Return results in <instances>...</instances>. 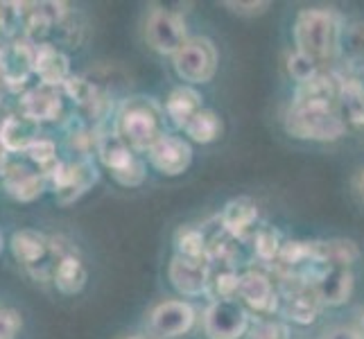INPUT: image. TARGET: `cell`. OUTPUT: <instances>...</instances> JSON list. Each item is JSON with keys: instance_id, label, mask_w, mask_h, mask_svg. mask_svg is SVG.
I'll use <instances>...</instances> for the list:
<instances>
[{"instance_id": "obj_41", "label": "cell", "mask_w": 364, "mask_h": 339, "mask_svg": "<svg viewBox=\"0 0 364 339\" xmlns=\"http://www.w3.org/2000/svg\"><path fill=\"white\" fill-rule=\"evenodd\" d=\"M3 249H5V237H3V233H0V254H3Z\"/></svg>"}, {"instance_id": "obj_34", "label": "cell", "mask_w": 364, "mask_h": 339, "mask_svg": "<svg viewBox=\"0 0 364 339\" xmlns=\"http://www.w3.org/2000/svg\"><path fill=\"white\" fill-rule=\"evenodd\" d=\"M224 7H229L233 14H240V16H256V14H262L267 7H269V3L265 0V3H231V0H224L222 3Z\"/></svg>"}, {"instance_id": "obj_40", "label": "cell", "mask_w": 364, "mask_h": 339, "mask_svg": "<svg viewBox=\"0 0 364 339\" xmlns=\"http://www.w3.org/2000/svg\"><path fill=\"white\" fill-rule=\"evenodd\" d=\"M360 333H362V337H364V312L360 315Z\"/></svg>"}, {"instance_id": "obj_22", "label": "cell", "mask_w": 364, "mask_h": 339, "mask_svg": "<svg viewBox=\"0 0 364 339\" xmlns=\"http://www.w3.org/2000/svg\"><path fill=\"white\" fill-rule=\"evenodd\" d=\"M202 95H199L191 86H179L170 93L166 99V113L172 120L174 127L186 129L188 122H191L199 111H202Z\"/></svg>"}, {"instance_id": "obj_21", "label": "cell", "mask_w": 364, "mask_h": 339, "mask_svg": "<svg viewBox=\"0 0 364 339\" xmlns=\"http://www.w3.org/2000/svg\"><path fill=\"white\" fill-rule=\"evenodd\" d=\"M319 310H321L319 298L308 285L292 287V292H287V296L283 298V315L301 325L315 321L319 317Z\"/></svg>"}, {"instance_id": "obj_25", "label": "cell", "mask_w": 364, "mask_h": 339, "mask_svg": "<svg viewBox=\"0 0 364 339\" xmlns=\"http://www.w3.org/2000/svg\"><path fill=\"white\" fill-rule=\"evenodd\" d=\"M23 156L28 158L36 170L43 172L48 179H53V174L61 166V161H64V156L59 154V147H57L55 138L43 136V134L36 138V141L30 145V149Z\"/></svg>"}, {"instance_id": "obj_12", "label": "cell", "mask_w": 364, "mask_h": 339, "mask_svg": "<svg viewBox=\"0 0 364 339\" xmlns=\"http://www.w3.org/2000/svg\"><path fill=\"white\" fill-rule=\"evenodd\" d=\"M249 312L237 298L213 301L204 312V333L208 339H240L249 330Z\"/></svg>"}, {"instance_id": "obj_39", "label": "cell", "mask_w": 364, "mask_h": 339, "mask_svg": "<svg viewBox=\"0 0 364 339\" xmlns=\"http://www.w3.org/2000/svg\"><path fill=\"white\" fill-rule=\"evenodd\" d=\"M124 339H156V337H149V335H132V337H124Z\"/></svg>"}, {"instance_id": "obj_19", "label": "cell", "mask_w": 364, "mask_h": 339, "mask_svg": "<svg viewBox=\"0 0 364 339\" xmlns=\"http://www.w3.org/2000/svg\"><path fill=\"white\" fill-rule=\"evenodd\" d=\"M41 136V127L23 113H11L0 127V145H3L11 156H23L30 145Z\"/></svg>"}, {"instance_id": "obj_35", "label": "cell", "mask_w": 364, "mask_h": 339, "mask_svg": "<svg viewBox=\"0 0 364 339\" xmlns=\"http://www.w3.org/2000/svg\"><path fill=\"white\" fill-rule=\"evenodd\" d=\"M323 339H364L360 330L355 328H346V325H337V328L328 330L323 335Z\"/></svg>"}, {"instance_id": "obj_18", "label": "cell", "mask_w": 364, "mask_h": 339, "mask_svg": "<svg viewBox=\"0 0 364 339\" xmlns=\"http://www.w3.org/2000/svg\"><path fill=\"white\" fill-rule=\"evenodd\" d=\"M237 298L251 310L262 312V315H272L279 310V294L274 290V283L269 276L262 271L251 269L240 276V287H237Z\"/></svg>"}, {"instance_id": "obj_16", "label": "cell", "mask_w": 364, "mask_h": 339, "mask_svg": "<svg viewBox=\"0 0 364 339\" xmlns=\"http://www.w3.org/2000/svg\"><path fill=\"white\" fill-rule=\"evenodd\" d=\"M308 287H312L321 306L335 308L346 303L350 292H353V274L344 267H323L321 271L312 274Z\"/></svg>"}, {"instance_id": "obj_14", "label": "cell", "mask_w": 364, "mask_h": 339, "mask_svg": "<svg viewBox=\"0 0 364 339\" xmlns=\"http://www.w3.org/2000/svg\"><path fill=\"white\" fill-rule=\"evenodd\" d=\"M147 156H149V163H152L159 172L168 174V177H177V174L186 172L188 166H191L193 147L188 141H183V138L166 134L152 149H149Z\"/></svg>"}, {"instance_id": "obj_33", "label": "cell", "mask_w": 364, "mask_h": 339, "mask_svg": "<svg viewBox=\"0 0 364 339\" xmlns=\"http://www.w3.org/2000/svg\"><path fill=\"white\" fill-rule=\"evenodd\" d=\"M21 328H23V321L16 310H9V308L0 310V339H18Z\"/></svg>"}, {"instance_id": "obj_30", "label": "cell", "mask_w": 364, "mask_h": 339, "mask_svg": "<svg viewBox=\"0 0 364 339\" xmlns=\"http://www.w3.org/2000/svg\"><path fill=\"white\" fill-rule=\"evenodd\" d=\"M287 72H290L292 80H296L301 86V84H308L310 80H315L321 72V66L317 64V61H312L310 57L301 55L294 50V53L287 57Z\"/></svg>"}, {"instance_id": "obj_43", "label": "cell", "mask_w": 364, "mask_h": 339, "mask_svg": "<svg viewBox=\"0 0 364 339\" xmlns=\"http://www.w3.org/2000/svg\"><path fill=\"white\" fill-rule=\"evenodd\" d=\"M0 310H3V308H0Z\"/></svg>"}, {"instance_id": "obj_9", "label": "cell", "mask_w": 364, "mask_h": 339, "mask_svg": "<svg viewBox=\"0 0 364 339\" xmlns=\"http://www.w3.org/2000/svg\"><path fill=\"white\" fill-rule=\"evenodd\" d=\"M174 72L188 84H206L218 72V50L204 36L188 39L183 48L172 57Z\"/></svg>"}, {"instance_id": "obj_24", "label": "cell", "mask_w": 364, "mask_h": 339, "mask_svg": "<svg viewBox=\"0 0 364 339\" xmlns=\"http://www.w3.org/2000/svg\"><path fill=\"white\" fill-rule=\"evenodd\" d=\"M337 104L342 109L344 120L353 122V124H364V84L353 77L340 80Z\"/></svg>"}, {"instance_id": "obj_28", "label": "cell", "mask_w": 364, "mask_h": 339, "mask_svg": "<svg viewBox=\"0 0 364 339\" xmlns=\"http://www.w3.org/2000/svg\"><path fill=\"white\" fill-rule=\"evenodd\" d=\"M195 143H213L222 131V122L213 111L202 109L197 116L188 122V127L183 129Z\"/></svg>"}, {"instance_id": "obj_17", "label": "cell", "mask_w": 364, "mask_h": 339, "mask_svg": "<svg viewBox=\"0 0 364 339\" xmlns=\"http://www.w3.org/2000/svg\"><path fill=\"white\" fill-rule=\"evenodd\" d=\"M170 283L186 296H199L208 292L210 283V265L208 260H191L174 256L170 262Z\"/></svg>"}, {"instance_id": "obj_37", "label": "cell", "mask_w": 364, "mask_h": 339, "mask_svg": "<svg viewBox=\"0 0 364 339\" xmlns=\"http://www.w3.org/2000/svg\"><path fill=\"white\" fill-rule=\"evenodd\" d=\"M355 193H358V197H360V202L364 204V170L355 177Z\"/></svg>"}, {"instance_id": "obj_3", "label": "cell", "mask_w": 364, "mask_h": 339, "mask_svg": "<svg viewBox=\"0 0 364 339\" xmlns=\"http://www.w3.org/2000/svg\"><path fill=\"white\" fill-rule=\"evenodd\" d=\"M285 127L294 138L328 143L344 136L346 122L335 111L333 102H296L294 99Z\"/></svg>"}, {"instance_id": "obj_32", "label": "cell", "mask_w": 364, "mask_h": 339, "mask_svg": "<svg viewBox=\"0 0 364 339\" xmlns=\"http://www.w3.org/2000/svg\"><path fill=\"white\" fill-rule=\"evenodd\" d=\"M256 256L262 262H272V260H279L281 256V240H279V233L272 231V229H262L256 233Z\"/></svg>"}, {"instance_id": "obj_8", "label": "cell", "mask_w": 364, "mask_h": 339, "mask_svg": "<svg viewBox=\"0 0 364 339\" xmlns=\"http://www.w3.org/2000/svg\"><path fill=\"white\" fill-rule=\"evenodd\" d=\"M145 41L159 55H177L188 41L181 11L154 5L145 21Z\"/></svg>"}, {"instance_id": "obj_38", "label": "cell", "mask_w": 364, "mask_h": 339, "mask_svg": "<svg viewBox=\"0 0 364 339\" xmlns=\"http://www.w3.org/2000/svg\"><path fill=\"white\" fill-rule=\"evenodd\" d=\"M9 152H7V149L3 147V145H0V179H3V172H5V168H7V163H9Z\"/></svg>"}, {"instance_id": "obj_2", "label": "cell", "mask_w": 364, "mask_h": 339, "mask_svg": "<svg viewBox=\"0 0 364 339\" xmlns=\"http://www.w3.org/2000/svg\"><path fill=\"white\" fill-rule=\"evenodd\" d=\"M114 129L134 152H149L166 136V111L152 97H127L118 107Z\"/></svg>"}, {"instance_id": "obj_5", "label": "cell", "mask_w": 364, "mask_h": 339, "mask_svg": "<svg viewBox=\"0 0 364 339\" xmlns=\"http://www.w3.org/2000/svg\"><path fill=\"white\" fill-rule=\"evenodd\" d=\"M11 256L28 271L34 281L53 283V271L59 262L53 249V235H46L34 229H21L9 240Z\"/></svg>"}, {"instance_id": "obj_1", "label": "cell", "mask_w": 364, "mask_h": 339, "mask_svg": "<svg viewBox=\"0 0 364 339\" xmlns=\"http://www.w3.org/2000/svg\"><path fill=\"white\" fill-rule=\"evenodd\" d=\"M296 53L319 66L331 64L342 50V21L333 9H301L294 21Z\"/></svg>"}, {"instance_id": "obj_7", "label": "cell", "mask_w": 364, "mask_h": 339, "mask_svg": "<svg viewBox=\"0 0 364 339\" xmlns=\"http://www.w3.org/2000/svg\"><path fill=\"white\" fill-rule=\"evenodd\" d=\"M100 172L93 158H66L50 179V190H53L57 204L68 206L84 197L97 183Z\"/></svg>"}, {"instance_id": "obj_10", "label": "cell", "mask_w": 364, "mask_h": 339, "mask_svg": "<svg viewBox=\"0 0 364 339\" xmlns=\"http://www.w3.org/2000/svg\"><path fill=\"white\" fill-rule=\"evenodd\" d=\"M34 50L36 45L25 36L7 41L3 55H0V84L11 95H21L30 89V80L34 77Z\"/></svg>"}, {"instance_id": "obj_11", "label": "cell", "mask_w": 364, "mask_h": 339, "mask_svg": "<svg viewBox=\"0 0 364 339\" xmlns=\"http://www.w3.org/2000/svg\"><path fill=\"white\" fill-rule=\"evenodd\" d=\"M0 183L3 190L21 204H32L50 190V179L25 156H9Z\"/></svg>"}, {"instance_id": "obj_4", "label": "cell", "mask_w": 364, "mask_h": 339, "mask_svg": "<svg viewBox=\"0 0 364 339\" xmlns=\"http://www.w3.org/2000/svg\"><path fill=\"white\" fill-rule=\"evenodd\" d=\"M97 129V143L95 154L102 161V166L111 172L120 185L136 188L145 179V163L138 158L134 149L122 141L114 127H95Z\"/></svg>"}, {"instance_id": "obj_6", "label": "cell", "mask_w": 364, "mask_h": 339, "mask_svg": "<svg viewBox=\"0 0 364 339\" xmlns=\"http://www.w3.org/2000/svg\"><path fill=\"white\" fill-rule=\"evenodd\" d=\"M18 113L30 118L39 127L43 124H64L75 116L70 111V99L61 89L46 84H32L28 91L18 95Z\"/></svg>"}, {"instance_id": "obj_20", "label": "cell", "mask_w": 364, "mask_h": 339, "mask_svg": "<svg viewBox=\"0 0 364 339\" xmlns=\"http://www.w3.org/2000/svg\"><path fill=\"white\" fill-rule=\"evenodd\" d=\"M86 279H89V271H86L84 260L80 258L77 251L59 258L53 271V285L57 287V292L64 296L80 294L86 287Z\"/></svg>"}, {"instance_id": "obj_26", "label": "cell", "mask_w": 364, "mask_h": 339, "mask_svg": "<svg viewBox=\"0 0 364 339\" xmlns=\"http://www.w3.org/2000/svg\"><path fill=\"white\" fill-rule=\"evenodd\" d=\"M256 217H258V208L254 202H249V199H233V202L224 208L220 222L231 235L237 237V235H245L251 226H254Z\"/></svg>"}, {"instance_id": "obj_27", "label": "cell", "mask_w": 364, "mask_h": 339, "mask_svg": "<svg viewBox=\"0 0 364 339\" xmlns=\"http://www.w3.org/2000/svg\"><path fill=\"white\" fill-rule=\"evenodd\" d=\"M177 251L181 258H191V260H206L208 258V242L204 231L195 229V226H181L177 231Z\"/></svg>"}, {"instance_id": "obj_36", "label": "cell", "mask_w": 364, "mask_h": 339, "mask_svg": "<svg viewBox=\"0 0 364 339\" xmlns=\"http://www.w3.org/2000/svg\"><path fill=\"white\" fill-rule=\"evenodd\" d=\"M9 95H11V93H9V91L5 89L3 84H0V127H3V124H5V120H7V118L11 116V113H14V111L9 109V99H7Z\"/></svg>"}, {"instance_id": "obj_23", "label": "cell", "mask_w": 364, "mask_h": 339, "mask_svg": "<svg viewBox=\"0 0 364 339\" xmlns=\"http://www.w3.org/2000/svg\"><path fill=\"white\" fill-rule=\"evenodd\" d=\"M315 260L323 267H348L358 260L360 251L350 240H328V242H312Z\"/></svg>"}, {"instance_id": "obj_42", "label": "cell", "mask_w": 364, "mask_h": 339, "mask_svg": "<svg viewBox=\"0 0 364 339\" xmlns=\"http://www.w3.org/2000/svg\"><path fill=\"white\" fill-rule=\"evenodd\" d=\"M5 45H7V41H5V39H0V55H3V50H5Z\"/></svg>"}, {"instance_id": "obj_13", "label": "cell", "mask_w": 364, "mask_h": 339, "mask_svg": "<svg viewBox=\"0 0 364 339\" xmlns=\"http://www.w3.org/2000/svg\"><path fill=\"white\" fill-rule=\"evenodd\" d=\"M195 308L188 301H163L149 312V325L161 339L181 337L195 325Z\"/></svg>"}, {"instance_id": "obj_31", "label": "cell", "mask_w": 364, "mask_h": 339, "mask_svg": "<svg viewBox=\"0 0 364 339\" xmlns=\"http://www.w3.org/2000/svg\"><path fill=\"white\" fill-rule=\"evenodd\" d=\"M247 339H290V328L276 319H258L249 325Z\"/></svg>"}, {"instance_id": "obj_29", "label": "cell", "mask_w": 364, "mask_h": 339, "mask_svg": "<svg viewBox=\"0 0 364 339\" xmlns=\"http://www.w3.org/2000/svg\"><path fill=\"white\" fill-rule=\"evenodd\" d=\"M237 287H240V276H237L231 267L220 269L218 274H210L208 292H213L218 296L215 301L237 298Z\"/></svg>"}, {"instance_id": "obj_15", "label": "cell", "mask_w": 364, "mask_h": 339, "mask_svg": "<svg viewBox=\"0 0 364 339\" xmlns=\"http://www.w3.org/2000/svg\"><path fill=\"white\" fill-rule=\"evenodd\" d=\"M34 75L39 77V84L61 89L70 80V59L57 43L46 41L34 50Z\"/></svg>"}]
</instances>
